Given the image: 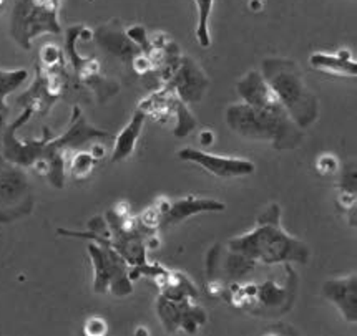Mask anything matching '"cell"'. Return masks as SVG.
Here are the masks:
<instances>
[{
  "label": "cell",
  "mask_w": 357,
  "mask_h": 336,
  "mask_svg": "<svg viewBox=\"0 0 357 336\" xmlns=\"http://www.w3.org/2000/svg\"><path fill=\"white\" fill-rule=\"evenodd\" d=\"M93 267V291L97 295H112L123 298L133 294L130 265L107 242H90L86 246Z\"/></svg>",
  "instance_id": "52a82bcc"
},
{
  "label": "cell",
  "mask_w": 357,
  "mask_h": 336,
  "mask_svg": "<svg viewBox=\"0 0 357 336\" xmlns=\"http://www.w3.org/2000/svg\"><path fill=\"white\" fill-rule=\"evenodd\" d=\"M228 250L261 265L306 264L311 257V248L306 242L282 229L281 207L278 204H269L259 214L251 230L229 239Z\"/></svg>",
  "instance_id": "6da1fadb"
},
{
  "label": "cell",
  "mask_w": 357,
  "mask_h": 336,
  "mask_svg": "<svg viewBox=\"0 0 357 336\" xmlns=\"http://www.w3.org/2000/svg\"><path fill=\"white\" fill-rule=\"evenodd\" d=\"M33 211V189L24 168L0 154V222L24 219Z\"/></svg>",
  "instance_id": "ba28073f"
},
{
  "label": "cell",
  "mask_w": 357,
  "mask_h": 336,
  "mask_svg": "<svg viewBox=\"0 0 357 336\" xmlns=\"http://www.w3.org/2000/svg\"><path fill=\"white\" fill-rule=\"evenodd\" d=\"M38 67L45 70L65 68V58L62 50L55 43H47L40 50V63H38Z\"/></svg>",
  "instance_id": "484cf974"
},
{
  "label": "cell",
  "mask_w": 357,
  "mask_h": 336,
  "mask_svg": "<svg viewBox=\"0 0 357 336\" xmlns=\"http://www.w3.org/2000/svg\"><path fill=\"white\" fill-rule=\"evenodd\" d=\"M84 331L90 336H102L108 331V325L102 317H90L89 320L85 321Z\"/></svg>",
  "instance_id": "83f0119b"
},
{
  "label": "cell",
  "mask_w": 357,
  "mask_h": 336,
  "mask_svg": "<svg viewBox=\"0 0 357 336\" xmlns=\"http://www.w3.org/2000/svg\"><path fill=\"white\" fill-rule=\"evenodd\" d=\"M236 91L243 103L259 110H284L276 93H274L263 73L251 70L239 78Z\"/></svg>",
  "instance_id": "e0dca14e"
},
{
  "label": "cell",
  "mask_w": 357,
  "mask_h": 336,
  "mask_svg": "<svg viewBox=\"0 0 357 336\" xmlns=\"http://www.w3.org/2000/svg\"><path fill=\"white\" fill-rule=\"evenodd\" d=\"M199 138H202V144H206V146H210V144L213 143V133L211 131H203L202 134H199Z\"/></svg>",
  "instance_id": "4dcf8cb0"
},
{
  "label": "cell",
  "mask_w": 357,
  "mask_h": 336,
  "mask_svg": "<svg viewBox=\"0 0 357 336\" xmlns=\"http://www.w3.org/2000/svg\"><path fill=\"white\" fill-rule=\"evenodd\" d=\"M33 116L32 110L22 108L17 120L7 125L2 136L3 152L2 156L10 163L24 169H30L37 176L49 179V182L56 189H62L67 177V154L54 146L52 133L49 128L43 129L40 139H20L17 131Z\"/></svg>",
  "instance_id": "7a4b0ae2"
},
{
  "label": "cell",
  "mask_w": 357,
  "mask_h": 336,
  "mask_svg": "<svg viewBox=\"0 0 357 336\" xmlns=\"http://www.w3.org/2000/svg\"><path fill=\"white\" fill-rule=\"evenodd\" d=\"M264 335H299V331L293 328L291 325H286V323H276V325L271 326V328H268L264 331Z\"/></svg>",
  "instance_id": "f1b7e54d"
},
{
  "label": "cell",
  "mask_w": 357,
  "mask_h": 336,
  "mask_svg": "<svg viewBox=\"0 0 357 336\" xmlns=\"http://www.w3.org/2000/svg\"><path fill=\"white\" fill-rule=\"evenodd\" d=\"M7 2H8V0H0V17H2L3 12H6V8H7Z\"/></svg>",
  "instance_id": "1f68e13d"
},
{
  "label": "cell",
  "mask_w": 357,
  "mask_h": 336,
  "mask_svg": "<svg viewBox=\"0 0 357 336\" xmlns=\"http://www.w3.org/2000/svg\"><path fill=\"white\" fill-rule=\"evenodd\" d=\"M198 10V22H197V40L202 48L211 47V33H210V17L213 12L215 0H195Z\"/></svg>",
  "instance_id": "44dd1931"
},
{
  "label": "cell",
  "mask_w": 357,
  "mask_h": 336,
  "mask_svg": "<svg viewBox=\"0 0 357 336\" xmlns=\"http://www.w3.org/2000/svg\"><path fill=\"white\" fill-rule=\"evenodd\" d=\"M29 80V70H0V99H7V96L15 93L22 85Z\"/></svg>",
  "instance_id": "603a6c76"
},
{
  "label": "cell",
  "mask_w": 357,
  "mask_h": 336,
  "mask_svg": "<svg viewBox=\"0 0 357 336\" xmlns=\"http://www.w3.org/2000/svg\"><path fill=\"white\" fill-rule=\"evenodd\" d=\"M67 90V72L65 68L45 70L37 65V77L29 90L17 98V106L29 108L33 116H45L50 108L62 98Z\"/></svg>",
  "instance_id": "9c48e42d"
},
{
  "label": "cell",
  "mask_w": 357,
  "mask_h": 336,
  "mask_svg": "<svg viewBox=\"0 0 357 336\" xmlns=\"http://www.w3.org/2000/svg\"><path fill=\"white\" fill-rule=\"evenodd\" d=\"M8 125V104L6 99H0V141H2L3 133H6Z\"/></svg>",
  "instance_id": "f546056e"
},
{
  "label": "cell",
  "mask_w": 357,
  "mask_h": 336,
  "mask_svg": "<svg viewBox=\"0 0 357 336\" xmlns=\"http://www.w3.org/2000/svg\"><path fill=\"white\" fill-rule=\"evenodd\" d=\"M178 158L204 169L215 177L236 179L251 176L256 171V164L246 158H233V156L213 154V152L197 150V147H183Z\"/></svg>",
  "instance_id": "8fae6325"
},
{
  "label": "cell",
  "mask_w": 357,
  "mask_h": 336,
  "mask_svg": "<svg viewBox=\"0 0 357 336\" xmlns=\"http://www.w3.org/2000/svg\"><path fill=\"white\" fill-rule=\"evenodd\" d=\"M226 125L248 141L269 143L276 151H293L303 143V129L286 110H259L246 103L226 108Z\"/></svg>",
  "instance_id": "3957f363"
},
{
  "label": "cell",
  "mask_w": 357,
  "mask_h": 336,
  "mask_svg": "<svg viewBox=\"0 0 357 336\" xmlns=\"http://www.w3.org/2000/svg\"><path fill=\"white\" fill-rule=\"evenodd\" d=\"M60 0H15L10 17V37L24 50L42 35H59Z\"/></svg>",
  "instance_id": "8992f818"
},
{
  "label": "cell",
  "mask_w": 357,
  "mask_h": 336,
  "mask_svg": "<svg viewBox=\"0 0 357 336\" xmlns=\"http://www.w3.org/2000/svg\"><path fill=\"white\" fill-rule=\"evenodd\" d=\"M175 116H176V126L173 128V136L175 138H186L188 134L197 129V118L191 115L188 110V104L183 103L180 98H176L175 103Z\"/></svg>",
  "instance_id": "cb8c5ba5"
},
{
  "label": "cell",
  "mask_w": 357,
  "mask_h": 336,
  "mask_svg": "<svg viewBox=\"0 0 357 336\" xmlns=\"http://www.w3.org/2000/svg\"><path fill=\"white\" fill-rule=\"evenodd\" d=\"M284 278H268L255 283L251 280L241 283H229L226 288V296H231V305L248 310L261 317L284 315L293 307L298 295L299 278L291 264H286Z\"/></svg>",
  "instance_id": "5b68a950"
},
{
  "label": "cell",
  "mask_w": 357,
  "mask_h": 336,
  "mask_svg": "<svg viewBox=\"0 0 357 336\" xmlns=\"http://www.w3.org/2000/svg\"><path fill=\"white\" fill-rule=\"evenodd\" d=\"M91 40L97 43L107 55L119 58L120 62L126 65H132L135 56L142 54L140 47L128 37L126 30L121 29V25L116 20H112L95 29Z\"/></svg>",
  "instance_id": "9a60e30c"
},
{
  "label": "cell",
  "mask_w": 357,
  "mask_h": 336,
  "mask_svg": "<svg viewBox=\"0 0 357 336\" xmlns=\"http://www.w3.org/2000/svg\"><path fill=\"white\" fill-rule=\"evenodd\" d=\"M317 171H319L321 176H334V174L339 173V161L334 158L333 154H322L316 163Z\"/></svg>",
  "instance_id": "4316f807"
},
{
  "label": "cell",
  "mask_w": 357,
  "mask_h": 336,
  "mask_svg": "<svg viewBox=\"0 0 357 336\" xmlns=\"http://www.w3.org/2000/svg\"><path fill=\"white\" fill-rule=\"evenodd\" d=\"M261 73L296 126L304 129L316 123L319 116V102L309 90L301 68L294 60L266 58L261 63Z\"/></svg>",
  "instance_id": "277c9868"
},
{
  "label": "cell",
  "mask_w": 357,
  "mask_h": 336,
  "mask_svg": "<svg viewBox=\"0 0 357 336\" xmlns=\"http://www.w3.org/2000/svg\"><path fill=\"white\" fill-rule=\"evenodd\" d=\"M163 86L172 90L183 103L193 104L199 103L204 98L208 86H210V80L193 58L181 56L176 72Z\"/></svg>",
  "instance_id": "7c38bea8"
},
{
  "label": "cell",
  "mask_w": 357,
  "mask_h": 336,
  "mask_svg": "<svg viewBox=\"0 0 357 336\" xmlns=\"http://www.w3.org/2000/svg\"><path fill=\"white\" fill-rule=\"evenodd\" d=\"M309 65L317 72L339 78H356L357 62L349 50H339L336 54L316 51L309 56Z\"/></svg>",
  "instance_id": "ac0fdd59"
},
{
  "label": "cell",
  "mask_w": 357,
  "mask_h": 336,
  "mask_svg": "<svg viewBox=\"0 0 357 336\" xmlns=\"http://www.w3.org/2000/svg\"><path fill=\"white\" fill-rule=\"evenodd\" d=\"M146 116L142 110H135L132 120L128 121V125L120 131L115 136V143H113V151L110 161L113 164L123 163L128 158H132V154L137 150L138 139L142 136L143 126H145Z\"/></svg>",
  "instance_id": "d6986e66"
},
{
  "label": "cell",
  "mask_w": 357,
  "mask_h": 336,
  "mask_svg": "<svg viewBox=\"0 0 357 336\" xmlns=\"http://www.w3.org/2000/svg\"><path fill=\"white\" fill-rule=\"evenodd\" d=\"M322 296L337 308L344 320L357 323V273L352 272L341 277L329 278L322 285Z\"/></svg>",
  "instance_id": "2e32d148"
},
{
  "label": "cell",
  "mask_w": 357,
  "mask_h": 336,
  "mask_svg": "<svg viewBox=\"0 0 357 336\" xmlns=\"http://www.w3.org/2000/svg\"><path fill=\"white\" fill-rule=\"evenodd\" d=\"M110 138L113 136L108 131L95 128L93 125H90L89 121H86L80 106H73L70 125H68V128L65 129L60 136L52 138V143H54L55 147H59L60 151L65 152L68 158L72 152H75L78 150H85V147L90 146L93 141H102V139Z\"/></svg>",
  "instance_id": "5bb4252c"
},
{
  "label": "cell",
  "mask_w": 357,
  "mask_h": 336,
  "mask_svg": "<svg viewBox=\"0 0 357 336\" xmlns=\"http://www.w3.org/2000/svg\"><path fill=\"white\" fill-rule=\"evenodd\" d=\"M156 313L168 333L195 335L208 320L206 312L195 298H173L160 295L155 303Z\"/></svg>",
  "instance_id": "30bf717a"
},
{
  "label": "cell",
  "mask_w": 357,
  "mask_h": 336,
  "mask_svg": "<svg viewBox=\"0 0 357 336\" xmlns=\"http://www.w3.org/2000/svg\"><path fill=\"white\" fill-rule=\"evenodd\" d=\"M161 214L158 229H168V227L180 224V222L190 219L204 212H220L225 211V204L216 199L199 198V195H185L176 200L163 199V204H155Z\"/></svg>",
  "instance_id": "4fadbf2b"
},
{
  "label": "cell",
  "mask_w": 357,
  "mask_h": 336,
  "mask_svg": "<svg viewBox=\"0 0 357 336\" xmlns=\"http://www.w3.org/2000/svg\"><path fill=\"white\" fill-rule=\"evenodd\" d=\"M208 260L215 262V264L221 265L223 267V275L228 283H241L250 280V278L258 272V269L261 267V264L258 262L248 259V257L236 254V252L228 250L225 255V260L221 262L220 257L215 255V252H210L208 255Z\"/></svg>",
  "instance_id": "ffe728a7"
},
{
  "label": "cell",
  "mask_w": 357,
  "mask_h": 336,
  "mask_svg": "<svg viewBox=\"0 0 357 336\" xmlns=\"http://www.w3.org/2000/svg\"><path fill=\"white\" fill-rule=\"evenodd\" d=\"M97 166V159L90 154V151L78 150L67 158V171L73 179H86Z\"/></svg>",
  "instance_id": "7402d4cb"
},
{
  "label": "cell",
  "mask_w": 357,
  "mask_h": 336,
  "mask_svg": "<svg viewBox=\"0 0 357 336\" xmlns=\"http://www.w3.org/2000/svg\"><path fill=\"white\" fill-rule=\"evenodd\" d=\"M357 168L354 161L347 163L342 169H339V182H337V191L339 194L346 195H356L357 189Z\"/></svg>",
  "instance_id": "d4e9b609"
}]
</instances>
